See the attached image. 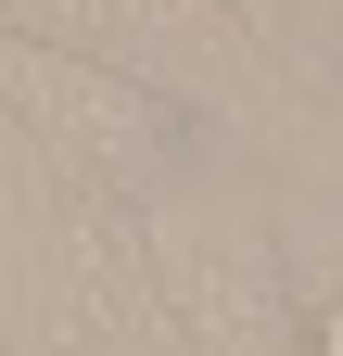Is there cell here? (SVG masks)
I'll list each match as a JSON object with an SVG mask.
<instances>
[{"label": "cell", "instance_id": "1", "mask_svg": "<svg viewBox=\"0 0 343 356\" xmlns=\"http://www.w3.org/2000/svg\"><path fill=\"white\" fill-rule=\"evenodd\" d=\"M306 356H343V280L318 293V318H306Z\"/></svg>", "mask_w": 343, "mask_h": 356}]
</instances>
